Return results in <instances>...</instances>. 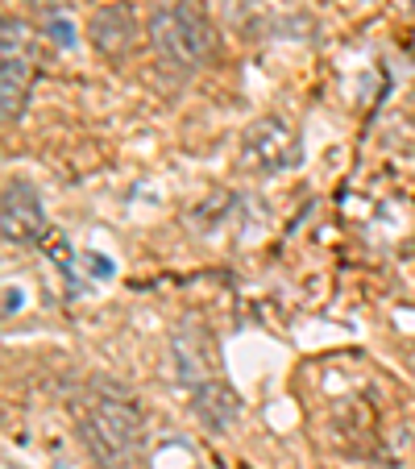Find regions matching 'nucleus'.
<instances>
[{
	"instance_id": "obj_1",
	"label": "nucleus",
	"mask_w": 415,
	"mask_h": 469,
	"mask_svg": "<svg viewBox=\"0 0 415 469\" xmlns=\"http://www.w3.org/2000/svg\"><path fill=\"white\" fill-rule=\"evenodd\" d=\"M79 436L92 453L95 469H141L145 423L138 403L125 390L95 386L79 407Z\"/></svg>"
},
{
	"instance_id": "obj_2",
	"label": "nucleus",
	"mask_w": 415,
	"mask_h": 469,
	"mask_svg": "<svg viewBox=\"0 0 415 469\" xmlns=\"http://www.w3.org/2000/svg\"><path fill=\"white\" fill-rule=\"evenodd\" d=\"M150 46L162 71L171 75H195L216 46L212 21L199 0H158L150 8Z\"/></svg>"
},
{
	"instance_id": "obj_3",
	"label": "nucleus",
	"mask_w": 415,
	"mask_h": 469,
	"mask_svg": "<svg viewBox=\"0 0 415 469\" xmlns=\"http://www.w3.org/2000/svg\"><path fill=\"white\" fill-rule=\"evenodd\" d=\"M29 84H34V29L21 17H4V42H0V112H4V121L21 117Z\"/></svg>"
},
{
	"instance_id": "obj_4",
	"label": "nucleus",
	"mask_w": 415,
	"mask_h": 469,
	"mask_svg": "<svg viewBox=\"0 0 415 469\" xmlns=\"http://www.w3.org/2000/svg\"><path fill=\"white\" fill-rule=\"evenodd\" d=\"M241 162L253 175H282L299 162V138L286 121L278 117H262L245 129L241 138Z\"/></svg>"
},
{
	"instance_id": "obj_5",
	"label": "nucleus",
	"mask_w": 415,
	"mask_h": 469,
	"mask_svg": "<svg viewBox=\"0 0 415 469\" xmlns=\"http://www.w3.org/2000/svg\"><path fill=\"white\" fill-rule=\"evenodd\" d=\"M46 212H42V195L29 179H13L4 187V204H0V233L8 245H29L42 237Z\"/></svg>"
},
{
	"instance_id": "obj_6",
	"label": "nucleus",
	"mask_w": 415,
	"mask_h": 469,
	"mask_svg": "<svg viewBox=\"0 0 415 469\" xmlns=\"http://www.w3.org/2000/svg\"><path fill=\"white\" fill-rule=\"evenodd\" d=\"M88 38L100 58L108 62H125L133 54V42H138V21H133V8L125 0H112V4H100L88 21Z\"/></svg>"
},
{
	"instance_id": "obj_7",
	"label": "nucleus",
	"mask_w": 415,
	"mask_h": 469,
	"mask_svg": "<svg viewBox=\"0 0 415 469\" xmlns=\"http://www.w3.org/2000/svg\"><path fill=\"white\" fill-rule=\"evenodd\" d=\"M171 353H175V366H179V382H183L187 390H199L204 382L220 378V374H216V357H212V345H208L204 329H195V324H183V329L171 336Z\"/></svg>"
},
{
	"instance_id": "obj_8",
	"label": "nucleus",
	"mask_w": 415,
	"mask_h": 469,
	"mask_svg": "<svg viewBox=\"0 0 415 469\" xmlns=\"http://www.w3.org/2000/svg\"><path fill=\"white\" fill-rule=\"evenodd\" d=\"M191 403H195V416L208 423V428H229L237 416H241V399H237V390H232L225 378H212V382H204L199 390H191Z\"/></svg>"
},
{
	"instance_id": "obj_9",
	"label": "nucleus",
	"mask_w": 415,
	"mask_h": 469,
	"mask_svg": "<svg viewBox=\"0 0 415 469\" xmlns=\"http://www.w3.org/2000/svg\"><path fill=\"white\" fill-rule=\"evenodd\" d=\"M46 38L58 50H71L75 46V25H71L67 17H54V21H46Z\"/></svg>"
},
{
	"instance_id": "obj_10",
	"label": "nucleus",
	"mask_w": 415,
	"mask_h": 469,
	"mask_svg": "<svg viewBox=\"0 0 415 469\" xmlns=\"http://www.w3.org/2000/svg\"><path fill=\"white\" fill-rule=\"evenodd\" d=\"M25 4H29L34 13H42L46 21H54V17H62V13H67V4H71V0H25Z\"/></svg>"
},
{
	"instance_id": "obj_11",
	"label": "nucleus",
	"mask_w": 415,
	"mask_h": 469,
	"mask_svg": "<svg viewBox=\"0 0 415 469\" xmlns=\"http://www.w3.org/2000/svg\"><path fill=\"white\" fill-rule=\"evenodd\" d=\"M17 308H21V295H17V291H13V286H8V303H4V312H8V316H13V312H17Z\"/></svg>"
}]
</instances>
